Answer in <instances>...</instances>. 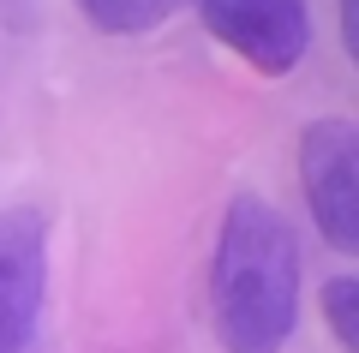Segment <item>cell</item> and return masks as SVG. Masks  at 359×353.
<instances>
[{
  "label": "cell",
  "instance_id": "6da1fadb",
  "mask_svg": "<svg viewBox=\"0 0 359 353\" xmlns=\"http://www.w3.org/2000/svg\"><path fill=\"white\" fill-rule=\"evenodd\" d=\"M210 324L228 353H282L299 324V240L276 204H228L210 258Z\"/></svg>",
  "mask_w": 359,
  "mask_h": 353
},
{
  "label": "cell",
  "instance_id": "7a4b0ae2",
  "mask_svg": "<svg viewBox=\"0 0 359 353\" xmlns=\"http://www.w3.org/2000/svg\"><path fill=\"white\" fill-rule=\"evenodd\" d=\"M299 186H306L311 222L341 258L359 252V138L341 114L311 120L299 138Z\"/></svg>",
  "mask_w": 359,
  "mask_h": 353
},
{
  "label": "cell",
  "instance_id": "3957f363",
  "mask_svg": "<svg viewBox=\"0 0 359 353\" xmlns=\"http://www.w3.org/2000/svg\"><path fill=\"white\" fill-rule=\"evenodd\" d=\"M204 30L228 42L252 72L287 78L311 48V13L306 0H192Z\"/></svg>",
  "mask_w": 359,
  "mask_h": 353
},
{
  "label": "cell",
  "instance_id": "277c9868",
  "mask_svg": "<svg viewBox=\"0 0 359 353\" xmlns=\"http://www.w3.org/2000/svg\"><path fill=\"white\" fill-rule=\"evenodd\" d=\"M48 293V222L36 210H0V353H30Z\"/></svg>",
  "mask_w": 359,
  "mask_h": 353
},
{
  "label": "cell",
  "instance_id": "5b68a950",
  "mask_svg": "<svg viewBox=\"0 0 359 353\" xmlns=\"http://www.w3.org/2000/svg\"><path fill=\"white\" fill-rule=\"evenodd\" d=\"M180 6H186V0H78L84 25L102 30V36H150V30L168 25Z\"/></svg>",
  "mask_w": 359,
  "mask_h": 353
},
{
  "label": "cell",
  "instance_id": "8992f818",
  "mask_svg": "<svg viewBox=\"0 0 359 353\" xmlns=\"http://www.w3.org/2000/svg\"><path fill=\"white\" fill-rule=\"evenodd\" d=\"M323 317L335 329V347L341 353H359V281L353 276H335L323 288Z\"/></svg>",
  "mask_w": 359,
  "mask_h": 353
}]
</instances>
